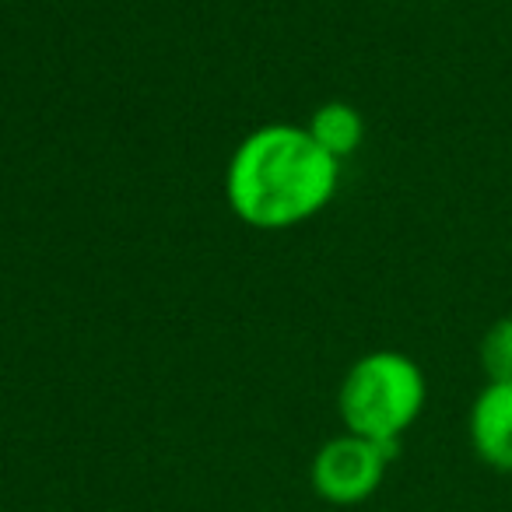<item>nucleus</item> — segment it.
Segmentation results:
<instances>
[{"label":"nucleus","instance_id":"obj_1","mask_svg":"<svg viewBox=\"0 0 512 512\" xmlns=\"http://www.w3.org/2000/svg\"><path fill=\"white\" fill-rule=\"evenodd\" d=\"M341 186V162L330 158L306 123H264L235 144L225 165L232 214L260 232H285L313 221Z\"/></svg>","mask_w":512,"mask_h":512},{"label":"nucleus","instance_id":"obj_2","mask_svg":"<svg viewBox=\"0 0 512 512\" xmlns=\"http://www.w3.org/2000/svg\"><path fill=\"white\" fill-rule=\"evenodd\" d=\"M428 383L421 365L404 351H369L355 358L337 390L344 432L400 446V435L421 418Z\"/></svg>","mask_w":512,"mask_h":512},{"label":"nucleus","instance_id":"obj_3","mask_svg":"<svg viewBox=\"0 0 512 512\" xmlns=\"http://www.w3.org/2000/svg\"><path fill=\"white\" fill-rule=\"evenodd\" d=\"M393 456H397V446L341 432L316 449L313 463H309V481L323 502L362 505L379 491Z\"/></svg>","mask_w":512,"mask_h":512},{"label":"nucleus","instance_id":"obj_4","mask_svg":"<svg viewBox=\"0 0 512 512\" xmlns=\"http://www.w3.org/2000/svg\"><path fill=\"white\" fill-rule=\"evenodd\" d=\"M470 446L488 467L512 474V383H484L474 397Z\"/></svg>","mask_w":512,"mask_h":512},{"label":"nucleus","instance_id":"obj_5","mask_svg":"<svg viewBox=\"0 0 512 512\" xmlns=\"http://www.w3.org/2000/svg\"><path fill=\"white\" fill-rule=\"evenodd\" d=\"M306 130L313 134V141L327 151L330 158L344 162L351 158L365 141V120L351 102H323L316 106V113L309 116Z\"/></svg>","mask_w":512,"mask_h":512},{"label":"nucleus","instance_id":"obj_6","mask_svg":"<svg viewBox=\"0 0 512 512\" xmlns=\"http://www.w3.org/2000/svg\"><path fill=\"white\" fill-rule=\"evenodd\" d=\"M477 362L488 383H512V316L495 320L481 334Z\"/></svg>","mask_w":512,"mask_h":512}]
</instances>
